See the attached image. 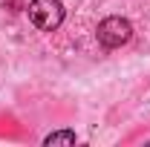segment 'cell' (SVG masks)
<instances>
[{
	"instance_id": "2",
	"label": "cell",
	"mask_w": 150,
	"mask_h": 147,
	"mask_svg": "<svg viewBox=\"0 0 150 147\" xmlns=\"http://www.w3.org/2000/svg\"><path fill=\"white\" fill-rule=\"evenodd\" d=\"M26 9H29V20L35 23L38 29H43V32H52V29H58L64 23V6H61V0H32Z\"/></svg>"
},
{
	"instance_id": "1",
	"label": "cell",
	"mask_w": 150,
	"mask_h": 147,
	"mask_svg": "<svg viewBox=\"0 0 150 147\" xmlns=\"http://www.w3.org/2000/svg\"><path fill=\"white\" fill-rule=\"evenodd\" d=\"M98 43L101 46H107V49H118V46H124L127 40L133 37V26L127 18H118V15H112V18H104L98 23Z\"/></svg>"
},
{
	"instance_id": "3",
	"label": "cell",
	"mask_w": 150,
	"mask_h": 147,
	"mask_svg": "<svg viewBox=\"0 0 150 147\" xmlns=\"http://www.w3.org/2000/svg\"><path fill=\"white\" fill-rule=\"evenodd\" d=\"M43 144H75V133L72 130H58V133H49L46 139H43Z\"/></svg>"
}]
</instances>
